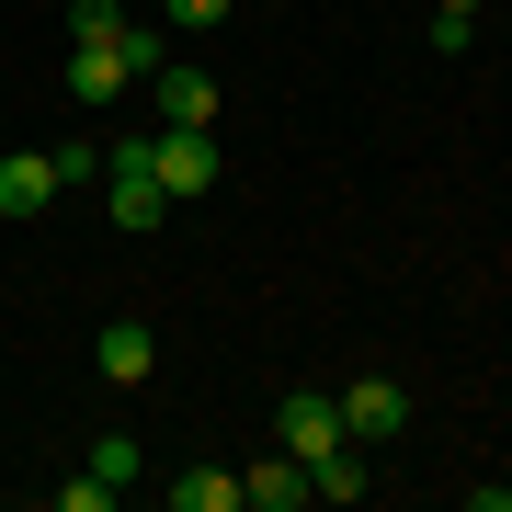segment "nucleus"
<instances>
[{
  "label": "nucleus",
  "mask_w": 512,
  "mask_h": 512,
  "mask_svg": "<svg viewBox=\"0 0 512 512\" xmlns=\"http://www.w3.org/2000/svg\"><path fill=\"white\" fill-rule=\"evenodd\" d=\"M148 69H171V57H160V23H126V12H114L103 35H69V103H80V114L126 103Z\"/></svg>",
  "instance_id": "nucleus-1"
},
{
  "label": "nucleus",
  "mask_w": 512,
  "mask_h": 512,
  "mask_svg": "<svg viewBox=\"0 0 512 512\" xmlns=\"http://www.w3.org/2000/svg\"><path fill=\"white\" fill-rule=\"evenodd\" d=\"M148 92H160L171 126H217V80L205 69H148Z\"/></svg>",
  "instance_id": "nucleus-9"
},
{
  "label": "nucleus",
  "mask_w": 512,
  "mask_h": 512,
  "mask_svg": "<svg viewBox=\"0 0 512 512\" xmlns=\"http://www.w3.org/2000/svg\"><path fill=\"white\" fill-rule=\"evenodd\" d=\"M171 23H228V0H171Z\"/></svg>",
  "instance_id": "nucleus-15"
},
{
  "label": "nucleus",
  "mask_w": 512,
  "mask_h": 512,
  "mask_svg": "<svg viewBox=\"0 0 512 512\" xmlns=\"http://www.w3.org/2000/svg\"><path fill=\"white\" fill-rule=\"evenodd\" d=\"M467 35H478V0H433V46L467 57Z\"/></svg>",
  "instance_id": "nucleus-12"
},
{
  "label": "nucleus",
  "mask_w": 512,
  "mask_h": 512,
  "mask_svg": "<svg viewBox=\"0 0 512 512\" xmlns=\"http://www.w3.org/2000/svg\"><path fill=\"white\" fill-rule=\"evenodd\" d=\"M92 478H114V490H126V478H137V444H126V433H103V444H92Z\"/></svg>",
  "instance_id": "nucleus-13"
},
{
  "label": "nucleus",
  "mask_w": 512,
  "mask_h": 512,
  "mask_svg": "<svg viewBox=\"0 0 512 512\" xmlns=\"http://www.w3.org/2000/svg\"><path fill=\"white\" fill-rule=\"evenodd\" d=\"M171 512H239V467H183L171 478Z\"/></svg>",
  "instance_id": "nucleus-11"
},
{
  "label": "nucleus",
  "mask_w": 512,
  "mask_h": 512,
  "mask_svg": "<svg viewBox=\"0 0 512 512\" xmlns=\"http://www.w3.org/2000/svg\"><path fill=\"white\" fill-rule=\"evenodd\" d=\"M92 365H103L114 387H148V365H160V330H148V319H103V342H92Z\"/></svg>",
  "instance_id": "nucleus-7"
},
{
  "label": "nucleus",
  "mask_w": 512,
  "mask_h": 512,
  "mask_svg": "<svg viewBox=\"0 0 512 512\" xmlns=\"http://www.w3.org/2000/svg\"><path fill=\"white\" fill-rule=\"evenodd\" d=\"M103 217H114V228H160V217H171V194H160V160H148V137H126V148L103 160Z\"/></svg>",
  "instance_id": "nucleus-2"
},
{
  "label": "nucleus",
  "mask_w": 512,
  "mask_h": 512,
  "mask_svg": "<svg viewBox=\"0 0 512 512\" xmlns=\"http://www.w3.org/2000/svg\"><path fill=\"white\" fill-rule=\"evenodd\" d=\"M69 194V171H57V148H12L0 160V217H35V205Z\"/></svg>",
  "instance_id": "nucleus-6"
},
{
  "label": "nucleus",
  "mask_w": 512,
  "mask_h": 512,
  "mask_svg": "<svg viewBox=\"0 0 512 512\" xmlns=\"http://www.w3.org/2000/svg\"><path fill=\"white\" fill-rule=\"evenodd\" d=\"M296 501H308V467H296L285 444H274L262 467H239V512H296Z\"/></svg>",
  "instance_id": "nucleus-8"
},
{
  "label": "nucleus",
  "mask_w": 512,
  "mask_h": 512,
  "mask_svg": "<svg viewBox=\"0 0 512 512\" xmlns=\"http://www.w3.org/2000/svg\"><path fill=\"white\" fill-rule=\"evenodd\" d=\"M342 433H353V444H399V433H410V387H387V376L342 387Z\"/></svg>",
  "instance_id": "nucleus-5"
},
{
  "label": "nucleus",
  "mask_w": 512,
  "mask_h": 512,
  "mask_svg": "<svg viewBox=\"0 0 512 512\" xmlns=\"http://www.w3.org/2000/svg\"><path fill=\"white\" fill-rule=\"evenodd\" d=\"M274 444H285L296 467H308V456H330V444H342V399H319V387H296V399L274 410Z\"/></svg>",
  "instance_id": "nucleus-4"
},
{
  "label": "nucleus",
  "mask_w": 512,
  "mask_h": 512,
  "mask_svg": "<svg viewBox=\"0 0 512 512\" xmlns=\"http://www.w3.org/2000/svg\"><path fill=\"white\" fill-rule=\"evenodd\" d=\"M57 512H114V478H92V467H80L69 490H57Z\"/></svg>",
  "instance_id": "nucleus-14"
},
{
  "label": "nucleus",
  "mask_w": 512,
  "mask_h": 512,
  "mask_svg": "<svg viewBox=\"0 0 512 512\" xmlns=\"http://www.w3.org/2000/svg\"><path fill=\"white\" fill-rule=\"evenodd\" d=\"M308 501H365V444H330V456H308Z\"/></svg>",
  "instance_id": "nucleus-10"
},
{
  "label": "nucleus",
  "mask_w": 512,
  "mask_h": 512,
  "mask_svg": "<svg viewBox=\"0 0 512 512\" xmlns=\"http://www.w3.org/2000/svg\"><path fill=\"white\" fill-rule=\"evenodd\" d=\"M148 160H160V194H171V205L217 194V137H205V126H160V137H148Z\"/></svg>",
  "instance_id": "nucleus-3"
}]
</instances>
